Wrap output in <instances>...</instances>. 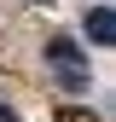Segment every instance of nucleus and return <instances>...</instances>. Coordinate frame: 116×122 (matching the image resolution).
Segmentation results:
<instances>
[{
	"mask_svg": "<svg viewBox=\"0 0 116 122\" xmlns=\"http://www.w3.org/2000/svg\"><path fill=\"white\" fill-rule=\"evenodd\" d=\"M87 41H99V47L116 41V12L110 6H93V12H87Z\"/></svg>",
	"mask_w": 116,
	"mask_h": 122,
	"instance_id": "obj_2",
	"label": "nucleus"
},
{
	"mask_svg": "<svg viewBox=\"0 0 116 122\" xmlns=\"http://www.w3.org/2000/svg\"><path fill=\"white\" fill-rule=\"evenodd\" d=\"M47 64H52L58 76H64L70 87H87V76H93V70H87V58H81V47H76L70 35H58V41H47Z\"/></svg>",
	"mask_w": 116,
	"mask_h": 122,
	"instance_id": "obj_1",
	"label": "nucleus"
},
{
	"mask_svg": "<svg viewBox=\"0 0 116 122\" xmlns=\"http://www.w3.org/2000/svg\"><path fill=\"white\" fill-rule=\"evenodd\" d=\"M58 122H99L87 105H58Z\"/></svg>",
	"mask_w": 116,
	"mask_h": 122,
	"instance_id": "obj_3",
	"label": "nucleus"
}]
</instances>
